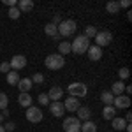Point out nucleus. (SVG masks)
Here are the masks:
<instances>
[{"label": "nucleus", "instance_id": "1", "mask_svg": "<svg viewBox=\"0 0 132 132\" xmlns=\"http://www.w3.org/2000/svg\"><path fill=\"white\" fill-rule=\"evenodd\" d=\"M90 46H92L90 39L85 37L83 34H79V35H76V39L71 42V51H72V53H76V55H83V53L88 51Z\"/></svg>", "mask_w": 132, "mask_h": 132}, {"label": "nucleus", "instance_id": "2", "mask_svg": "<svg viewBox=\"0 0 132 132\" xmlns=\"http://www.w3.org/2000/svg\"><path fill=\"white\" fill-rule=\"evenodd\" d=\"M76 28H78V25H76L74 20H62V23L56 27L60 37H71V35H74Z\"/></svg>", "mask_w": 132, "mask_h": 132}, {"label": "nucleus", "instance_id": "3", "mask_svg": "<svg viewBox=\"0 0 132 132\" xmlns=\"http://www.w3.org/2000/svg\"><path fill=\"white\" fill-rule=\"evenodd\" d=\"M44 65H46L50 71H58V69H62V67L65 65V58H63L62 55H58V53H51V55L46 56Z\"/></svg>", "mask_w": 132, "mask_h": 132}, {"label": "nucleus", "instance_id": "4", "mask_svg": "<svg viewBox=\"0 0 132 132\" xmlns=\"http://www.w3.org/2000/svg\"><path fill=\"white\" fill-rule=\"evenodd\" d=\"M67 93H69L71 97H76V99H83V97L88 93V88H86L85 83L74 81V83H71V85L67 86Z\"/></svg>", "mask_w": 132, "mask_h": 132}, {"label": "nucleus", "instance_id": "5", "mask_svg": "<svg viewBox=\"0 0 132 132\" xmlns=\"http://www.w3.org/2000/svg\"><path fill=\"white\" fill-rule=\"evenodd\" d=\"M63 130L65 132H79L81 130V122L76 118V116H67L63 120Z\"/></svg>", "mask_w": 132, "mask_h": 132}, {"label": "nucleus", "instance_id": "6", "mask_svg": "<svg viewBox=\"0 0 132 132\" xmlns=\"http://www.w3.org/2000/svg\"><path fill=\"white\" fill-rule=\"evenodd\" d=\"M113 41V34L109 30H102V32H97V35H95V46H99V48H102V46H109Z\"/></svg>", "mask_w": 132, "mask_h": 132}, {"label": "nucleus", "instance_id": "7", "mask_svg": "<svg viewBox=\"0 0 132 132\" xmlns=\"http://www.w3.org/2000/svg\"><path fill=\"white\" fill-rule=\"evenodd\" d=\"M42 111L37 108V106H30V108H27V120L32 123H39L42 120Z\"/></svg>", "mask_w": 132, "mask_h": 132}, {"label": "nucleus", "instance_id": "8", "mask_svg": "<svg viewBox=\"0 0 132 132\" xmlns=\"http://www.w3.org/2000/svg\"><path fill=\"white\" fill-rule=\"evenodd\" d=\"M11 69H14V71L18 72L21 71L23 67H27V56L25 55H14L12 58H11Z\"/></svg>", "mask_w": 132, "mask_h": 132}, {"label": "nucleus", "instance_id": "9", "mask_svg": "<svg viewBox=\"0 0 132 132\" xmlns=\"http://www.w3.org/2000/svg\"><path fill=\"white\" fill-rule=\"evenodd\" d=\"M113 108L114 109H127V108H130V97L129 95H118V97H114Z\"/></svg>", "mask_w": 132, "mask_h": 132}, {"label": "nucleus", "instance_id": "10", "mask_svg": "<svg viewBox=\"0 0 132 132\" xmlns=\"http://www.w3.org/2000/svg\"><path fill=\"white\" fill-rule=\"evenodd\" d=\"M63 108L67 109V111H71V113H76L78 111V108H79V99H76V97H67L65 99V102H63Z\"/></svg>", "mask_w": 132, "mask_h": 132}, {"label": "nucleus", "instance_id": "11", "mask_svg": "<svg viewBox=\"0 0 132 132\" xmlns=\"http://www.w3.org/2000/svg\"><path fill=\"white\" fill-rule=\"evenodd\" d=\"M50 109H51V113H53V116H56V118L63 116V113H65L63 102H60V101H56V102H50Z\"/></svg>", "mask_w": 132, "mask_h": 132}, {"label": "nucleus", "instance_id": "12", "mask_svg": "<svg viewBox=\"0 0 132 132\" xmlns=\"http://www.w3.org/2000/svg\"><path fill=\"white\" fill-rule=\"evenodd\" d=\"M86 53H88V58H90L92 62H99L102 58V48L95 46V44H93V46H90Z\"/></svg>", "mask_w": 132, "mask_h": 132}, {"label": "nucleus", "instance_id": "13", "mask_svg": "<svg viewBox=\"0 0 132 132\" xmlns=\"http://www.w3.org/2000/svg\"><path fill=\"white\" fill-rule=\"evenodd\" d=\"M76 113H78L76 118H78L79 122H88V120L92 118V111H90V108H86V106H79Z\"/></svg>", "mask_w": 132, "mask_h": 132}, {"label": "nucleus", "instance_id": "14", "mask_svg": "<svg viewBox=\"0 0 132 132\" xmlns=\"http://www.w3.org/2000/svg\"><path fill=\"white\" fill-rule=\"evenodd\" d=\"M18 88H20V93H28L30 92V88L34 86V83H32L30 78H23V79H20L18 81V85H16Z\"/></svg>", "mask_w": 132, "mask_h": 132}, {"label": "nucleus", "instance_id": "15", "mask_svg": "<svg viewBox=\"0 0 132 132\" xmlns=\"http://www.w3.org/2000/svg\"><path fill=\"white\" fill-rule=\"evenodd\" d=\"M62 97H63V90H62L60 86H51V90L48 92V99L56 102V101H60Z\"/></svg>", "mask_w": 132, "mask_h": 132}, {"label": "nucleus", "instance_id": "16", "mask_svg": "<svg viewBox=\"0 0 132 132\" xmlns=\"http://www.w3.org/2000/svg\"><path fill=\"white\" fill-rule=\"evenodd\" d=\"M113 93V97H118V95H123V92H125V83L123 81H116L113 83L111 90H109Z\"/></svg>", "mask_w": 132, "mask_h": 132}, {"label": "nucleus", "instance_id": "17", "mask_svg": "<svg viewBox=\"0 0 132 132\" xmlns=\"http://www.w3.org/2000/svg\"><path fill=\"white\" fill-rule=\"evenodd\" d=\"M18 9H20V12H30L34 9V2L32 0H20L18 2Z\"/></svg>", "mask_w": 132, "mask_h": 132}, {"label": "nucleus", "instance_id": "18", "mask_svg": "<svg viewBox=\"0 0 132 132\" xmlns=\"http://www.w3.org/2000/svg\"><path fill=\"white\" fill-rule=\"evenodd\" d=\"M18 104H20L21 108H30L32 106V97L28 93H20V95H18Z\"/></svg>", "mask_w": 132, "mask_h": 132}, {"label": "nucleus", "instance_id": "19", "mask_svg": "<svg viewBox=\"0 0 132 132\" xmlns=\"http://www.w3.org/2000/svg\"><path fill=\"white\" fill-rule=\"evenodd\" d=\"M111 122H113V129H114L116 132H123L125 127H127V122H125L123 118H116V116H114Z\"/></svg>", "mask_w": 132, "mask_h": 132}, {"label": "nucleus", "instance_id": "20", "mask_svg": "<svg viewBox=\"0 0 132 132\" xmlns=\"http://www.w3.org/2000/svg\"><path fill=\"white\" fill-rule=\"evenodd\" d=\"M116 116V109L113 108V106H104V109H102V118L104 120H113Z\"/></svg>", "mask_w": 132, "mask_h": 132}, {"label": "nucleus", "instance_id": "21", "mask_svg": "<svg viewBox=\"0 0 132 132\" xmlns=\"http://www.w3.org/2000/svg\"><path fill=\"white\" fill-rule=\"evenodd\" d=\"M5 79H7V85H12V86H16L18 85V81H20V74L16 71H11L9 74H5Z\"/></svg>", "mask_w": 132, "mask_h": 132}, {"label": "nucleus", "instance_id": "22", "mask_svg": "<svg viewBox=\"0 0 132 132\" xmlns=\"http://www.w3.org/2000/svg\"><path fill=\"white\" fill-rule=\"evenodd\" d=\"M79 132H97V123L88 120V122L81 123V130Z\"/></svg>", "mask_w": 132, "mask_h": 132}, {"label": "nucleus", "instance_id": "23", "mask_svg": "<svg viewBox=\"0 0 132 132\" xmlns=\"http://www.w3.org/2000/svg\"><path fill=\"white\" fill-rule=\"evenodd\" d=\"M101 101L104 102V106H113V101H114V97H113L111 92H102L101 93Z\"/></svg>", "mask_w": 132, "mask_h": 132}, {"label": "nucleus", "instance_id": "24", "mask_svg": "<svg viewBox=\"0 0 132 132\" xmlns=\"http://www.w3.org/2000/svg\"><path fill=\"white\" fill-rule=\"evenodd\" d=\"M58 55H62V56H65L67 53H71V42H67V41H63V42H60L58 44Z\"/></svg>", "mask_w": 132, "mask_h": 132}, {"label": "nucleus", "instance_id": "25", "mask_svg": "<svg viewBox=\"0 0 132 132\" xmlns=\"http://www.w3.org/2000/svg\"><path fill=\"white\" fill-rule=\"evenodd\" d=\"M106 11H108L109 14H118V11H120L118 2H108V4H106Z\"/></svg>", "mask_w": 132, "mask_h": 132}, {"label": "nucleus", "instance_id": "26", "mask_svg": "<svg viewBox=\"0 0 132 132\" xmlns=\"http://www.w3.org/2000/svg\"><path fill=\"white\" fill-rule=\"evenodd\" d=\"M44 32H46V35H50V37H55V35H58L56 25H53V23H48V25L44 27Z\"/></svg>", "mask_w": 132, "mask_h": 132}, {"label": "nucleus", "instance_id": "27", "mask_svg": "<svg viewBox=\"0 0 132 132\" xmlns=\"http://www.w3.org/2000/svg\"><path fill=\"white\" fill-rule=\"evenodd\" d=\"M97 28H95V27H93V25H90V27H86V28H85V34H83V35H85V37H88V39H92V37H95V35H97Z\"/></svg>", "mask_w": 132, "mask_h": 132}, {"label": "nucleus", "instance_id": "28", "mask_svg": "<svg viewBox=\"0 0 132 132\" xmlns=\"http://www.w3.org/2000/svg\"><path fill=\"white\" fill-rule=\"evenodd\" d=\"M7 104H9V97H7L4 92H0V109H2V111L7 109Z\"/></svg>", "mask_w": 132, "mask_h": 132}, {"label": "nucleus", "instance_id": "29", "mask_svg": "<svg viewBox=\"0 0 132 132\" xmlns=\"http://www.w3.org/2000/svg\"><path fill=\"white\" fill-rule=\"evenodd\" d=\"M37 102H39L41 106H50V99H48V93H39V97H37Z\"/></svg>", "mask_w": 132, "mask_h": 132}, {"label": "nucleus", "instance_id": "30", "mask_svg": "<svg viewBox=\"0 0 132 132\" xmlns=\"http://www.w3.org/2000/svg\"><path fill=\"white\" fill-rule=\"evenodd\" d=\"M20 9H18V7H9V18L11 20H18V18H20Z\"/></svg>", "mask_w": 132, "mask_h": 132}, {"label": "nucleus", "instance_id": "31", "mask_svg": "<svg viewBox=\"0 0 132 132\" xmlns=\"http://www.w3.org/2000/svg\"><path fill=\"white\" fill-rule=\"evenodd\" d=\"M118 76H120V81H123V79H127V78L130 76V71H129L127 67H122V69L118 71Z\"/></svg>", "mask_w": 132, "mask_h": 132}, {"label": "nucleus", "instance_id": "32", "mask_svg": "<svg viewBox=\"0 0 132 132\" xmlns=\"http://www.w3.org/2000/svg\"><path fill=\"white\" fill-rule=\"evenodd\" d=\"M30 79H32V83H35V85H41V83L44 81V76H42L41 72H35V74L32 76Z\"/></svg>", "mask_w": 132, "mask_h": 132}, {"label": "nucleus", "instance_id": "33", "mask_svg": "<svg viewBox=\"0 0 132 132\" xmlns=\"http://www.w3.org/2000/svg\"><path fill=\"white\" fill-rule=\"evenodd\" d=\"M0 72H4V74H9L11 72V63L9 62H2V63H0Z\"/></svg>", "mask_w": 132, "mask_h": 132}, {"label": "nucleus", "instance_id": "34", "mask_svg": "<svg viewBox=\"0 0 132 132\" xmlns=\"http://www.w3.org/2000/svg\"><path fill=\"white\" fill-rule=\"evenodd\" d=\"M4 129H5V132H12L16 129V123L14 122H5L4 123Z\"/></svg>", "mask_w": 132, "mask_h": 132}, {"label": "nucleus", "instance_id": "35", "mask_svg": "<svg viewBox=\"0 0 132 132\" xmlns=\"http://www.w3.org/2000/svg\"><path fill=\"white\" fill-rule=\"evenodd\" d=\"M51 23L58 27V25H60V23H62V16H60V14H55V18H53V21H51Z\"/></svg>", "mask_w": 132, "mask_h": 132}, {"label": "nucleus", "instance_id": "36", "mask_svg": "<svg viewBox=\"0 0 132 132\" xmlns=\"http://www.w3.org/2000/svg\"><path fill=\"white\" fill-rule=\"evenodd\" d=\"M118 5H120V9H122V7H130V0H120Z\"/></svg>", "mask_w": 132, "mask_h": 132}, {"label": "nucleus", "instance_id": "37", "mask_svg": "<svg viewBox=\"0 0 132 132\" xmlns=\"http://www.w3.org/2000/svg\"><path fill=\"white\" fill-rule=\"evenodd\" d=\"M4 4L9 7H16V0H4Z\"/></svg>", "mask_w": 132, "mask_h": 132}, {"label": "nucleus", "instance_id": "38", "mask_svg": "<svg viewBox=\"0 0 132 132\" xmlns=\"http://www.w3.org/2000/svg\"><path fill=\"white\" fill-rule=\"evenodd\" d=\"M125 92H127V95H130L132 93V86H125Z\"/></svg>", "mask_w": 132, "mask_h": 132}, {"label": "nucleus", "instance_id": "39", "mask_svg": "<svg viewBox=\"0 0 132 132\" xmlns=\"http://www.w3.org/2000/svg\"><path fill=\"white\" fill-rule=\"evenodd\" d=\"M0 132H5V129H4V125H0Z\"/></svg>", "mask_w": 132, "mask_h": 132}, {"label": "nucleus", "instance_id": "40", "mask_svg": "<svg viewBox=\"0 0 132 132\" xmlns=\"http://www.w3.org/2000/svg\"><path fill=\"white\" fill-rule=\"evenodd\" d=\"M2 120H4V116H2V113H0V122H2Z\"/></svg>", "mask_w": 132, "mask_h": 132}]
</instances>
